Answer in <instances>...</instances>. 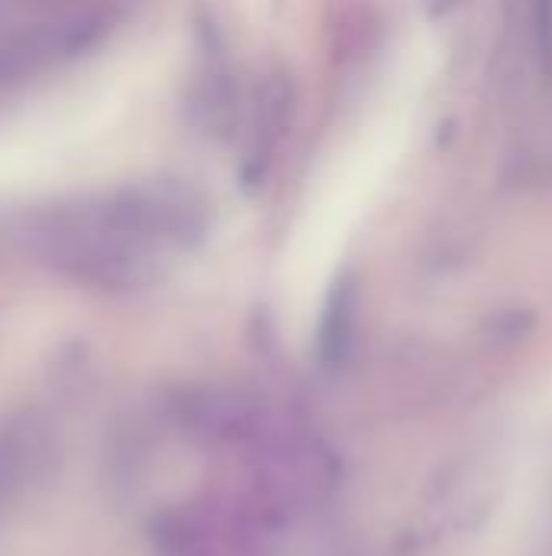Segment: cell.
I'll return each instance as SVG.
<instances>
[{
    "mask_svg": "<svg viewBox=\"0 0 552 556\" xmlns=\"http://www.w3.org/2000/svg\"><path fill=\"white\" fill-rule=\"evenodd\" d=\"M534 36L543 72L552 78V0H534Z\"/></svg>",
    "mask_w": 552,
    "mask_h": 556,
    "instance_id": "7a4b0ae2",
    "label": "cell"
},
{
    "mask_svg": "<svg viewBox=\"0 0 552 556\" xmlns=\"http://www.w3.org/2000/svg\"><path fill=\"white\" fill-rule=\"evenodd\" d=\"M29 241L39 257L65 277L107 290L146 283L169 254L146 231L124 189L39 212L33 218Z\"/></svg>",
    "mask_w": 552,
    "mask_h": 556,
    "instance_id": "6da1fadb",
    "label": "cell"
}]
</instances>
